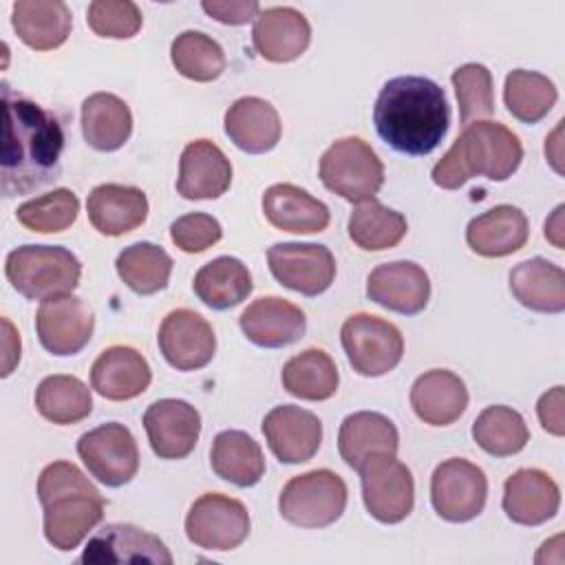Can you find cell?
<instances>
[{"label":"cell","mask_w":565,"mask_h":565,"mask_svg":"<svg viewBox=\"0 0 565 565\" xmlns=\"http://www.w3.org/2000/svg\"><path fill=\"white\" fill-rule=\"evenodd\" d=\"M232 183V163L210 139L190 141L179 159L177 192L188 201L218 199Z\"/></svg>","instance_id":"cell-23"},{"label":"cell","mask_w":565,"mask_h":565,"mask_svg":"<svg viewBox=\"0 0 565 565\" xmlns=\"http://www.w3.org/2000/svg\"><path fill=\"white\" fill-rule=\"evenodd\" d=\"M170 60L174 68L192 82H214L225 71V53L216 40L203 31H183L172 40Z\"/></svg>","instance_id":"cell-42"},{"label":"cell","mask_w":565,"mask_h":565,"mask_svg":"<svg viewBox=\"0 0 565 565\" xmlns=\"http://www.w3.org/2000/svg\"><path fill=\"white\" fill-rule=\"evenodd\" d=\"M192 289L205 307L225 311L241 305L252 294L254 282L243 260L234 256H218L194 274Z\"/></svg>","instance_id":"cell-34"},{"label":"cell","mask_w":565,"mask_h":565,"mask_svg":"<svg viewBox=\"0 0 565 565\" xmlns=\"http://www.w3.org/2000/svg\"><path fill=\"white\" fill-rule=\"evenodd\" d=\"M4 274L20 296L46 300L79 285L82 263L62 245H22L7 254Z\"/></svg>","instance_id":"cell-5"},{"label":"cell","mask_w":565,"mask_h":565,"mask_svg":"<svg viewBox=\"0 0 565 565\" xmlns=\"http://www.w3.org/2000/svg\"><path fill=\"white\" fill-rule=\"evenodd\" d=\"M530 236L527 216L508 203L475 216L466 227L468 247L483 258H501L519 252Z\"/></svg>","instance_id":"cell-26"},{"label":"cell","mask_w":565,"mask_h":565,"mask_svg":"<svg viewBox=\"0 0 565 565\" xmlns=\"http://www.w3.org/2000/svg\"><path fill=\"white\" fill-rule=\"evenodd\" d=\"M450 82L455 86V95L459 102V121L463 126L472 121H481V117L492 115L494 110V90H492V73L488 66L468 62L452 71Z\"/></svg>","instance_id":"cell-44"},{"label":"cell","mask_w":565,"mask_h":565,"mask_svg":"<svg viewBox=\"0 0 565 565\" xmlns=\"http://www.w3.org/2000/svg\"><path fill=\"white\" fill-rule=\"evenodd\" d=\"M143 428L159 459H185L201 433V415L185 399H157L143 413Z\"/></svg>","instance_id":"cell-16"},{"label":"cell","mask_w":565,"mask_h":565,"mask_svg":"<svg viewBox=\"0 0 565 565\" xmlns=\"http://www.w3.org/2000/svg\"><path fill=\"white\" fill-rule=\"evenodd\" d=\"M201 9L221 24H247L260 11L256 0H203Z\"/></svg>","instance_id":"cell-47"},{"label":"cell","mask_w":565,"mask_h":565,"mask_svg":"<svg viewBox=\"0 0 565 565\" xmlns=\"http://www.w3.org/2000/svg\"><path fill=\"white\" fill-rule=\"evenodd\" d=\"M44 539L60 552L75 550L104 519V497L71 461H53L38 477Z\"/></svg>","instance_id":"cell-3"},{"label":"cell","mask_w":565,"mask_h":565,"mask_svg":"<svg viewBox=\"0 0 565 565\" xmlns=\"http://www.w3.org/2000/svg\"><path fill=\"white\" fill-rule=\"evenodd\" d=\"M263 214L276 230L316 234L327 230L329 207L294 183H274L263 194Z\"/></svg>","instance_id":"cell-30"},{"label":"cell","mask_w":565,"mask_h":565,"mask_svg":"<svg viewBox=\"0 0 565 565\" xmlns=\"http://www.w3.org/2000/svg\"><path fill=\"white\" fill-rule=\"evenodd\" d=\"M35 408L53 424H77L93 411L90 388L75 375H49L35 388Z\"/></svg>","instance_id":"cell-38"},{"label":"cell","mask_w":565,"mask_h":565,"mask_svg":"<svg viewBox=\"0 0 565 565\" xmlns=\"http://www.w3.org/2000/svg\"><path fill=\"white\" fill-rule=\"evenodd\" d=\"M523 159L521 139L499 121H472L433 166V183L457 190L472 177L490 181L510 179Z\"/></svg>","instance_id":"cell-4"},{"label":"cell","mask_w":565,"mask_h":565,"mask_svg":"<svg viewBox=\"0 0 565 565\" xmlns=\"http://www.w3.org/2000/svg\"><path fill=\"white\" fill-rule=\"evenodd\" d=\"M132 132V113L113 93H93L82 102V135L99 152L119 150Z\"/></svg>","instance_id":"cell-33"},{"label":"cell","mask_w":565,"mask_h":565,"mask_svg":"<svg viewBox=\"0 0 565 565\" xmlns=\"http://www.w3.org/2000/svg\"><path fill=\"white\" fill-rule=\"evenodd\" d=\"M563 205H558L556 210H554V214L545 221V238H550L552 243H554V247H563V223H561V218H563Z\"/></svg>","instance_id":"cell-50"},{"label":"cell","mask_w":565,"mask_h":565,"mask_svg":"<svg viewBox=\"0 0 565 565\" xmlns=\"http://www.w3.org/2000/svg\"><path fill=\"white\" fill-rule=\"evenodd\" d=\"M157 342L166 362L177 371H199L212 362L216 351L212 324L185 307L163 318Z\"/></svg>","instance_id":"cell-15"},{"label":"cell","mask_w":565,"mask_h":565,"mask_svg":"<svg viewBox=\"0 0 565 565\" xmlns=\"http://www.w3.org/2000/svg\"><path fill=\"white\" fill-rule=\"evenodd\" d=\"M366 296L375 305L415 316L430 300V280L422 265L413 260H393L377 265L366 278Z\"/></svg>","instance_id":"cell-19"},{"label":"cell","mask_w":565,"mask_h":565,"mask_svg":"<svg viewBox=\"0 0 565 565\" xmlns=\"http://www.w3.org/2000/svg\"><path fill=\"white\" fill-rule=\"evenodd\" d=\"M347 499L344 479L329 468H316L285 483L278 497V512L296 527L316 530L335 523L347 508Z\"/></svg>","instance_id":"cell-6"},{"label":"cell","mask_w":565,"mask_h":565,"mask_svg":"<svg viewBox=\"0 0 565 565\" xmlns=\"http://www.w3.org/2000/svg\"><path fill=\"white\" fill-rule=\"evenodd\" d=\"M263 435L280 463H302L322 444V422L307 408L282 404L265 415Z\"/></svg>","instance_id":"cell-18"},{"label":"cell","mask_w":565,"mask_h":565,"mask_svg":"<svg viewBox=\"0 0 565 565\" xmlns=\"http://www.w3.org/2000/svg\"><path fill=\"white\" fill-rule=\"evenodd\" d=\"M11 24L29 49L53 51L66 42L73 15L62 0H18L11 7Z\"/></svg>","instance_id":"cell-31"},{"label":"cell","mask_w":565,"mask_h":565,"mask_svg":"<svg viewBox=\"0 0 565 565\" xmlns=\"http://www.w3.org/2000/svg\"><path fill=\"white\" fill-rule=\"evenodd\" d=\"M282 386L289 395L307 402H322L335 395L340 375L333 358L322 349H305L282 366Z\"/></svg>","instance_id":"cell-36"},{"label":"cell","mask_w":565,"mask_h":565,"mask_svg":"<svg viewBox=\"0 0 565 565\" xmlns=\"http://www.w3.org/2000/svg\"><path fill=\"white\" fill-rule=\"evenodd\" d=\"M311 42L309 20L294 7L260 9L252 26L254 51L274 64L298 60Z\"/></svg>","instance_id":"cell-20"},{"label":"cell","mask_w":565,"mask_h":565,"mask_svg":"<svg viewBox=\"0 0 565 565\" xmlns=\"http://www.w3.org/2000/svg\"><path fill=\"white\" fill-rule=\"evenodd\" d=\"M488 499L486 472L461 457L441 461L430 477V503L450 523L472 521L483 512Z\"/></svg>","instance_id":"cell-12"},{"label":"cell","mask_w":565,"mask_h":565,"mask_svg":"<svg viewBox=\"0 0 565 565\" xmlns=\"http://www.w3.org/2000/svg\"><path fill=\"white\" fill-rule=\"evenodd\" d=\"M510 291L530 311L561 313L565 309V271L547 258L534 256L510 271Z\"/></svg>","instance_id":"cell-32"},{"label":"cell","mask_w":565,"mask_h":565,"mask_svg":"<svg viewBox=\"0 0 565 565\" xmlns=\"http://www.w3.org/2000/svg\"><path fill=\"white\" fill-rule=\"evenodd\" d=\"M95 318L90 307L73 294L42 300L35 313L40 344L53 355H75L93 338Z\"/></svg>","instance_id":"cell-14"},{"label":"cell","mask_w":565,"mask_h":565,"mask_svg":"<svg viewBox=\"0 0 565 565\" xmlns=\"http://www.w3.org/2000/svg\"><path fill=\"white\" fill-rule=\"evenodd\" d=\"M88 221L104 236H121L137 230L148 216V196L141 188L102 183L90 190Z\"/></svg>","instance_id":"cell-25"},{"label":"cell","mask_w":565,"mask_h":565,"mask_svg":"<svg viewBox=\"0 0 565 565\" xmlns=\"http://www.w3.org/2000/svg\"><path fill=\"white\" fill-rule=\"evenodd\" d=\"M225 135L230 141L247 152V154H263L276 148L282 124L278 110L263 97H238L223 117Z\"/></svg>","instance_id":"cell-27"},{"label":"cell","mask_w":565,"mask_h":565,"mask_svg":"<svg viewBox=\"0 0 565 565\" xmlns=\"http://www.w3.org/2000/svg\"><path fill=\"white\" fill-rule=\"evenodd\" d=\"M86 22L99 38L128 40L141 29V11L130 0H95L86 9Z\"/></svg>","instance_id":"cell-45"},{"label":"cell","mask_w":565,"mask_h":565,"mask_svg":"<svg viewBox=\"0 0 565 565\" xmlns=\"http://www.w3.org/2000/svg\"><path fill=\"white\" fill-rule=\"evenodd\" d=\"M77 455L90 477L108 488H119L139 470V448L128 426L106 422L77 439Z\"/></svg>","instance_id":"cell-11"},{"label":"cell","mask_w":565,"mask_h":565,"mask_svg":"<svg viewBox=\"0 0 565 565\" xmlns=\"http://www.w3.org/2000/svg\"><path fill=\"white\" fill-rule=\"evenodd\" d=\"M399 435L395 424L375 411H358L342 419L338 450L344 463L358 470L373 455H397Z\"/></svg>","instance_id":"cell-29"},{"label":"cell","mask_w":565,"mask_h":565,"mask_svg":"<svg viewBox=\"0 0 565 565\" xmlns=\"http://www.w3.org/2000/svg\"><path fill=\"white\" fill-rule=\"evenodd\" d=\"M4 141L0 190L4 196L29 194L60 177L64 130L57 117L2 84Z\"/></svg>","instance_id":"cell-1"},{"label":"cell","mask_w":565,"mask_h":565,"mask_svg":"<svg viewBox=\"0 0 565 565\" xmlns=\"http://www.w3.org/2000/svg\"><path fill=\"white\" fill-rule=\"evenodd\" d=\"M342 349L355 373L364 377H380L393 371L404 355L402 331L371 313H353L340 329Z\"/></svg>","instance_id":"cell-8"},{"label":"cell","mask_w":565,"mask_h":565,"mask_svg":"<svg viewBox=\"0 0 565 565\" xmlns=\"http://www.w3.org/2000/svg\"><path fill=\"white\" fill-rule=\"evenodd\" d=\"M318 174L329 192L351 203L375 199L384 183V166L380 157L360 137H342L333 141L320 157Z\"/></svg>","instance_id":"cell-7"},{"label":"cell","mask_w":565,"mask_h":565,"mask_svg":"<svg viewBox=\"0 0 565 565\" xmlns=\"http://www.w3.org/2000/svg\"><path fill=\"white\" fill-rule=\"evenodd\" d=\"M238 324L252 344L280 349L305 335L307 318L298 305L278 296H263L243 309Z\"/></svg>","instance_id":"cell-22"},{"label":"cell","mask_w":565,"mask_h":565,"mask_svg":"<svg viewBox=\"0 0 565 565\" xmlns=\"http://www.w3.org/2000/svg\"><path fill=\"white\" fill-rule=\"evenodd\" d=\"M267 265L282 287L309 298L327 291L335 278V258L318 243H276L267 249Z\"/></svg>","instance_id":"cell-13"},{"label":"cell","mask_w":565,"mask_h":565,"mask_svg":"<svg viewBox=\"0 0 565 565\" xmlns=\"http://www.w3.org/2000/svg\"><path fill=\"white\" fill-rule=\"evenodd\" d=\"M366 512L386 525L404 521L415 505V481L395 455H373L360 468Z\"/></svg>","instance_id":"cell-9"},{"label":"cell","mask_w":565,"mask_h":565,"mask_svg":"<svg viewBox=\"0 0 565 565\" xmlns=\"http://www.w3.org/2000/svg\"><path fill=\"white\" fill-rule=\"evenodd\" d=\"M411 406L424 424L448 426L463 415L468 406V388L457 373L430 369L413 382Z\"/></svg>","instance_id":"cell-28"},{"label":"cell","mask_w":565,"mask_h":565,"mask_svg":"<svg viewBox=\"0 0 565 565\" xmlns=\"http://www.w3.org/2000/svg\"><path fill=\"white\" fill-rule=\"evenodd\" d=\"M79 214V199L68 188H55L42 196L24 201L15 210V218L31 232L55 234L68 230Z\"/></svg>","instance_id":"cell-43"},{"label":"cell","mask_w":565,"mask_h":565,"mask_svg":"<svg viewBox=\"0 0 565 565\" xmlns=\"http://www.w3.org/2000/svg\"><path fill=\"white\" fill-rule=\"evenodd\" d=\"M539 422L543 430H547L554 437L565 435V419H563V386H554L547 393L541 395L536 404Z\"/></svg>","instance_id":"cell-48"},{"label":"cell","mask_w":565,"mask_h":565,"mask_svg":"<svg viewBox=\"0 0 565 565\" xmlns=\"http://www.w3.org/2000/svg\"><path fill=\"white\" fill-rule=\"evenodd\" d=\"M249 512L243 501L221 494H201L185 514V536L196 547L230 552L249 536Z\"/></svg>","instance_id":"cell-10"},{"label":"cell","mask_w":565,"mask_h":565,"mask_svg":"<svg viewBox=\"0 0 565 565\" xmlns=\"http://www.w3.org/2000/svg\"><path fill=\"white\" fill-rule=\"evenodd\" d=\"M2 324H4V329H7V338H4V369H2V377H7V375L13 371L15 362L20 360V335H15V331H13V327H11V322H9L7 318L2 320Z\"/></svg>","instance_id":"cell-49"},{"label":"cell","mask_w":565,"mask_h":565,"mask_svg":"<svg viewBox=\"0 0 565 565\" xmlns=\"http://www.w3.org/2000/svg\"><path fill=\"white\" fill-rule=\"evenodd\" d=\"M172 258L170 254L148 241L128 245L119 252L115 260L117 276L139 296H150L168 287L172 274Z\"/></svg>","instance_id":"cell-39"},{"label":"cell","mask_w":565,"mask_h":565,"mask_svg":"<svg viewBox=\"0 0 565 565\" xmlns=\"http://www.w3.org/2000/svg\"><path fill=\"white\" fill-rule=\"evenodd\" d=\"M79 563L97 565V563H152V565H170L172 554L166 543L130 523H106L97 530L82 556Z\"/></svg>","instance_id":"cell-17"},{"label":"cell","mask_w":565,"mask_h":565,"mask_svg":"<svg viewBox=\"0 0 565 565\" xmlns=\"http://www.w3.org/2000/svg\"><path fill=\"white\" fill-rule=\"evenodd\" d=\"M373 124L380 139L393 150L424 157L446 137L450 106L437 82L422 75H399L380 88Z\"/></svg>","instance_id":"cell-2"},{"label":"cell","mask_w":565,"mask_h":565,"mask_svg":"<svg viewBox=\"0 0 565 565\" xmlns=\"http://www.w3.org/2000/svg\"><path fill=\"white\" fill-rule=\"evenodd\" d=\"M503 512L519 525H543L561 508L558 483L539 468H521L503 483Z\"/></svg>","instance_id":"cell-21"},{"label":"cell","mask_w":565,"mask_h":565,"mask_svg":"<svg viewBox=\"0 0 565 565\" xmlns=\"http://www.w3.org/2000/svg\"><path fill=\"white\" fill-rule=\"evenodd\" d=\"M558 99V90L554 82L536 71L514 68L505 75L503 84V102L508 113L523 121L536 124L554 108Z\"/></svg>","instance_id":"cell-40"},{"label":"cell","mask_w":565,"mask_h":565,"mask_svg":"<svg viewBox=\"0 0 565 565\" xmlns=\"http://www.w3.org/2000/svg\"><path fill=\"white\" fill-rule=\"evenodd\" d=\"M223 236L221 223L205 212H190L179 216L170 225V238L172 243L185 252V254H199L207 247L216 245Z\"/></svg>","instance_id":"cell-46"},{"label":"cell","mask_w":565,"mask_h":565,"mask_svg":"<svg viewBox=\"0 0 565 565\" xmlns=\"http://www.w3.org/2000/svg\"><path fill=\"white\" fill-rule=\"evenodd\" d=\"M152 380L146 358L126 344L104 349L90 366V386L110 402H126L141 395Z\"/></svg>","instance_id":"cell-24"},{"label":"cell","mask_w":565,"mask_h":565,"mask_svg":"<svg viewBox=\"0 0 565 565\" xmlns=\"http://www.w3.org/2000/svg\"><path fill=\"white\" fill-rule=\"evenodd\" d=\"M349 238L364 252H384L395 247L408 232L406 216L382 205L377 199L362 201L353 207L349 223Z\"/></svg>","instance_id":"cell-37"},{"label":"cell","mask_w":565,"mask_h":565,"mask_svg":"<svg viewBox=\"0 0 565 565\" xmlns=\"http://www.w3.org/2000/svg\"><path fill=\"white\" fill-rule=\"evenodd\" d=\"M472 439L488 455L512 457L525 448L530 430L519 411L494 404L483 408L472 422Z\"/></svg>","instance_id":"cell-41"},{"label":"cell","mask_w":565,"mask_h":565,"mask_svg":"<svg viewBox=\"0 0 565 565\" xmlns=\"http://www.w3.org/2000/svg\"><path fill=\"white\" fill-rule=\"evenodd\" d=\"M210 466L216 477L238 488L256 486L265 475L260 446L243 430H221L210 448Z\"/></svg>","instance_id":"cell-35"}]
</instances>
